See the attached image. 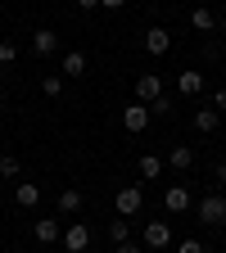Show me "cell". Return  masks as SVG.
Segmentation results:
<instances>
[{
	"label": "cell",
	"mask_w": 226,
	"mask_h": 253,
	"mask_svg": "<svg viewBox=\"0 0 226 253\" xmlns=\"http://www.w3.org/2000/svg\"><path fill=\"white\" fill-rule=\"evenodd\" d=\"M199 221H204V226H226V195L199 199Z\"/></svg>",
	"instance_id": "6da1fadb"
},
{
	"label": "cell",
	"mask_w": 226,
	"mask_h": 253,
	"mask_svg": "<svg viewBox=\"0 0 226 253\" xmlns=\"http://www.w3.org/2000/svg\"><path fill=\"white\" fill-rule=\"evenodd\" d=\"M113 204H118V217H136V212L145 208V190H140V185H122Z\"/></svg>",
	"instance_id": "7a4b0ae2"
},
{
	"label": "cell",
	"mask_w": 226,
	"mask_h": 253,
	"mask_svg": "<svg viewBox=\"0 0 226 253\" xmlns=\"http://www.w3.org/2000/svg\"><path fill=\"white\" fill-rule=\"evenodd\" d=\"M149 118H154V113H149V104H140V100L122 109V126H127L132 136H140V131H145V126H149Z\"/></svg>",
	"instance_id": "3957f363"
},
{
	"label": "cell",
	"mask_w": 226,
	"mask_h": 253,
	"mask_svg": "<svg viewBox=\"0 0 226 253\" xmlns=\"http://www.w3.org/2000/svg\"><path fill=\"white\" fill-rule=\"evenodd\" d=\"M172 244V226L163 217H154V221H145V249H168Z\"/></svg>",
	"instance_id": "277c9868"
},
{
	"label": "cell",
	"mask_w": 226,
	"mask_h": 253,
	"mask_svg": "<svg viewBox=\"0 0 226 253\" xmlns=\"http://www.w3.org/2000/svg\"><path fill=\"white\" fill-rule=\"evenodd\" d=\"M158 95H163V77H158V73H140L136 77V100L140 104H154Z\"/></svg>",
	"instance_id": "5b68a950"
},
{
	"label": "cell",
	"mask_w": 226,
	"mask_h": 253,
	"mask_svg": "<svg viewBox=\"0 0 226 253\" xmlns=\"http://www.w3.org/2000/svg\"><path fill=\"white\" fill-rule=\"evenodd\" d=\"M59 240H63V249H68V253H86V244H90V231L82 226V221H73V226L63 231Z\"/></svg>",
	"instance_id": "8992f818"
},
{
	"label": "cell",
	"mask_w": 226,
	"mask_h": 253,
	"mask_svg": "<svg viewBox=\"0 0 226 253\" xmlns=\"http://www.w3.org/2000/svg\"><path fill=\"white\" fill-rule=\"evenodd\" d=\"M190 204H195V199H190L185 185H168V195H163V208H168V212H185Z\"/></svg>",
	"instance_id": "52a82bcc"
},
{
	"label": "cell",
	"mask_w": 226,
	"mask_h": 253,
	"mask_svg": "<svg viewBox=\"0 0 226 253\" xmlns=\"http://www.w3.org/2000/svg\"><path fill=\"white\" fill-rule=\"evenodd\" d=\"M145 50H149V54H168V50H172L168 27H149V32H145Z\"/></svg>",
	"instance_id": "ba28073f"
},
{
	"label": "cell",
	"mask_w": 226,
	"mask_h": 253,
	"mask_svg": "<svg viewBox=\"0 0 226 253\" xmlns=\"http://www.w3.org/2000/svg\"><path fill=\"white\" fill-rule=\"evenodd\" d=\"M14 199H18V208H37V204H41V185H37V181H18Z\"/></svg>",
	"instance_id": "9c48e42d"
},
{
	"label": "cell",
	"mask_w": 226,
	"mask_h": 253,
	"mask_svg": "<svg viewBox=\"0 0 226 253\" xmlns=\"http://www.w3.org/2000/svg\"><path fill=\"white\" fill-rule=\"evenodd\" d=\"M59 73H63V77H82V73H86V54H82V50H68V54H63V63H59Z\"/></svg>",
	"instance_id": "30bf717a"
},
{
	"label": "cell",
	"mask_w": 226,
	"mask_h": 253,
	"mask_svg": "<svg viewBox=\"0 0 226 253\" xmlns=\"http://www.w3.org/2000/svg\"><path fill=\"white\" fill-rule=\"evenodd\" d=\"M177 90L181 95H199L204 90V73H177Z\"/></svg>",
	"instance_id": "8fae6325"
},
{
	"label": "cell",
	"mask_w": 226,
	"mask_h": 253,
	"mask_svg": "<svg viewBox=\"0 0 226 253\" xmlns=\"http://www.w3.org/2000/svg\"><path fill=\"white\" fill-rule=\"evenodd\" d=\"M59 235H63V231H59L54 217H37V240H41V244H54Z\"/></svg>",
	"instance_id": "7c38bea8"
},
{
	"label": "cell",
	"mask_w": 226,
	"mask_h": 253,
	"mask_svg": "<svg viewBox=\"0 0 226 253\" xmlns=\"http://www.w3.org/2000/svg\"><path fill=\"white\" fill-rule=\"evenodd\" d=\"M168 163H172L177 172H185L190 163H195V149H190V145H172V154H168Z\"/></svg>",
	"instance_id": "4fadbf2b"
},
{
	"label": "cell",
	"mask_w": 226,
	"mask_h": 253,
	"mask_svg": "<svg viewBox=\"0 0 226 253\" xmlns=\"http://www.w3.org/2000/svg\"><path fill=\"white\" fill-rule=\"evenodd\" d=\"M140 176L158 181V176H163V158H158V154H140Z\"/></svg>",
	"instance_id": "5bb4252c"
},
{
	"label": "cell",
	"mask_w": 226,
	"mask_h": 253,
	"mask_svg": "<svg viewBox=\"0 0 226 253\" xmlns=\"http://www.w3.org/2000/svg\"><path fill=\"white\" fill-rule=\"evenodd\" d=\"M32 45H37V54H54V50H59V37H54L50 27H41L37 37H32Z\"/></svg>",
	"instance_id": "9a60e30c"
},
{
	"label": "cell",
	"mask_w": 226,
	"mask_h": 253,
	"mask_svg": "<svg viewBox=\"0 0 226 253\" xmlns=\"http://www.w3.org/2000/svg\"><path fill=\"white\" fill-rule=\"evenodd\" d=\"M109 240L113 244H127V240H132V221H127V217H113L109 221Z\"/></svg>",
	"instance_id": "2e32d148"
},
{
	"label": "cell",
	"mask_w": 226,
	"mask_h": 253,
	"mask_svg": "<svg viewBox=\"0 0 226 253\" xmlns=\"http://www.w3.org/2000/svg\"><path fill=\"white\" fill-rule=\"evenodd\" d=\"M217 118H222V113L208 104V109H199V113H195V126H199V131H217Z\"/></svg>",
	"instance_id": "e0dca14e"
},
{
	"label": "cell",
	"mask_w": 226,
	"mask_h": 253,
	"mask_svg": "<svg viewBox=\"0 0 226 253\" xmlns=\"http://www.w3.org/2000/svg\"><path fill=\"white\" fill-rule=\"evenodd\" d=\"M190 23H195L199 32H213V27H217V18H213V9H208V5H199L195 14H190Z\"/></svg>",
	"instance_id": "ac0fdd59"
},
{
	"label": "cell",
	"mask_w": 226,
	"mask_h": 253,
	"mask_svg": "<svg viewBox=\"0 0 226 253\" xmlns=\"http://www.w3.org/2000/svg\"><path fill=\"white\" fill-rule=\"evenodd\" d=\"M59 212H82V190H63L59 195Z\"/></svg>",
	"instance_id": "d6986e66"
},
{
	"label": "cell",
	"mask_w": 226,
	"mask_h": 253,
	"mask_svg": "<svg viewBox=\"0 0 226 253\" xmlns=\"http://www.w3.org/2000/svg\"><path fill=\"white\" fill-rule=\"evenodd\" d=\"M14 59H18V45L14 41H0V68H9Z\"/></svg>",
	"instance_id": "ffe728a7"
},
{
	"label": "cell",
	"mask_w": 226,
	"mask_h": 253,
	"mask_svg": "<svg viewBox=\"0 0 226 253\" xmlns=\"http://www.w3.org/2000/svg\"><path fill=\"white\" fill-rule=\"evenodd\" d=\"M41 90H45V95H50V100H54V95L63 90V77H59V73H50V77L41 82Z\"/></svg>",
	"instance_id": "44dd1931"
},
{
	"label": "cell",
	"mask_w": 226,
	"mask_h": 253,
	"mask_svg": "<svg viewBox=\"0 0 226 253\" xmlns=\"http://www.w3.org/2000/svg\"><path fill=\"white\" fill-rule=\"evenodd\" d=\"M0 176H18V158H9V154L0 158Z\"/></svg>",
	"instance_id": "7402d4cb"
},
{
	"label": "cell",
	"mask_w": 226,
	"mask_h": 253,
	"mask_svg": "<svg viewBox=\"0 0 226 253\" xmlns=\"http://www.w3.org/2000/svg\"><path fill=\"white\" fill-rule=\"evenodd\" d=\"M177 253H204V244H199V240H181V249H177Z\"/></svg>",
	"instance_id": "603a6c76"
},
{
	"label": "cell",
	"mask_w": 226,
	"mask_h": 253,
	"mask_svg": "<svg viewBox=\"0 0 226 253\" xmlns=\"http://www.w3.org/2000/svg\"><path fill=\"white\" fill-rule=\"evenodd\" d=\"M118 253H145L140 244H132V240H127V244H118Z\"/></svg>",
	"instance_id": "cb8c5ba5"
},
{
	"label": "cell",
	"mask_w": 226,
	"mask_h": 253,
	"mask_svg": "<svg viewBox=\"0 0 226 253\" xmlns=\"http://www.w3.org/2000/svg\"><path fill=\"white\" fill-rule=\"evenodd\" d=\"M213 109H217V113H226V90H217V100H213Z\"/></svg>",
	"instance_id": "d4e9b609"
},
{
	"label": "cell",
	"mask_w": 226,
	"mask_h": 253,
	"mask_svg": "<svg viewBox=\"0 0 226 253\" xmlns=\"http://www.w3.org/2000/svg\"><path fill=\"white\" fill-rule=\"evenodd\" d=\"M100 5H104V9H122V5H127V0H100Z\"/></svg>",
	"instance_id": "484cf974"
},
{
	"label": "cell",
	"mask_w": 226,
	"mask_h": 253,
	"mask_svg": "<svg viewBox=\"0 0 226 253\" xmlns=\"http://www.w3.org/2000/svg\"><path fill=\"white\" fill-rule=\"evenodd\" d=\"M217 185H222V190H226V163H222V168H217Z\"/></svg>",
	"instance_id": "4316f807"
},
{
	"label": "cell",
	"mask_w": 226,
	"mask_h": 253,
	"mask_svg": "<svg viewBox=\"0 0 226 253\" xmlns=\"http://www.w3.org/2000/svg\"><path fill=\"white\" fill-rule=\"evenodd\" d=\"M95 5H100V0H77V9H95Z\"/></svg>",
	"instance_id": "83f0119b"
}]
</instances>
